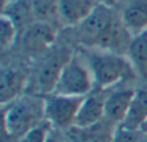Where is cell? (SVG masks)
I'll return each mask as SVG.
<instances>
[{"label": "cell", "mask_w": 147, "mask_h": 142, "mask_svg": "<svg viewBox=\"0 0 147 142\" xmlns=\"http://www.w3.org/2000/svg\"><path fill=\"white\" fill-rule=\"evenodd\" d=\"M134 92L133 89L124 88L107 93L105 99V120L115 127L121 125L129 111Z\"/></svg>", "instance_id": "9c48e42d"}, {"label": "cell", "mask_w": 147, "mask_h": 142, "mask_svg": "<svg viewBox=\"0 0 147 142\" xmlns=\"http://www.w3.org/2000/svg\"><path fill=\"white\" fill-rule=\"evenodd\" d=\"M47 142H70L69 138H67V136H62L58 133V129H53V132H52V135L49 136V138L47 140Z\"/></svg>", "instance_id": "ffe728a7"}, {"label": "cell", "mask_w": 147, "mask_h": 142, "mask_svg": "<svg viewBox=\"0 0 147 142\" xmlns=\"http://www.w3.org/2000/svg\"><path fill=\"white\" fill-rule=\"evenodd\" d=\"M117 21L119 20L115 17L112 8L98 1L90 14L78 26L79 39L81 44L90 49H97Z\"/></svg>", "instance_id": "277c9868"}, {"label": "cell", "mask_w": 147, "mask_h": 142, "mask_svg": "<svg viewBox=\"0 0 147 142\" xmlns=\"http://www.w3.org/2000/svg\"><path fill=\"white\" fill-rule=\"evenodd\" d=\"M53 129V125L45 119L43 123H40L28 133H26L18 142H47Z\"/></svg>", "instance_id": "ac0fdd59"}, {"label": "cell", "mask_w": 147, "mask_h": 142, "mask_svg": "<svg viewBox=\"0 0 147 142\" xmlns=\"http://www.w3.org/2000/svg\"><path fill=\"white\" fill-rule=\"evenodd\" d=\"M17 38V25L16 22L7 14H1L0 20V47L3 51H7L8 48L14 44Z\"/></svg>", "instance_id": "e0dca14e"}, {"label": "cell", "mask_w": 147, "mask_h": 142, "mask_svg": "<svg viewBox=\"0 0 147 142\" xmlns=\"http://www.w3.org/2000/svg\"><path fill=\"white\" fill-rule=\"evenodd\" d=\"M147 122V89H140L134 92L129 111L127 114L121 127L132 131H141Z\"/></svg>", "instance_id": "5bb4252c"}, {"label": "cell", "mask_w": 147, "mask_h": 142, "mask_svg": "<svg viewBox=\"0 0 147 142\" xmlns=\"http://www.w3.org/2000/svg\"><path fill=\"white\" fill-rule=\"evenodd\" d=\"M61 22L67 26H79L94 9L98 0H58Z\"/></svg>", "instance_id": "7c38bea8"}, {"label": "cell", "mask_w": 147, "mask_h": 142, "mask_svg": "<svg viewBox=\"0 0 147 142\" xmlns=\"http://www.w3.org/2000/svg\"><path fill=\"white\" fill-rule=\"evenodd\" d=\"M30 8L34 21L51 23L53 26L61 22L58 0H31Z\"/></svg>", "instance_id": "9a60e30c"}, {"label": "cell", "mask_w": 147, "mask_h": 142, "mask_svg": "<svg viewBox=\"0 0 147 142\" xmlns=\"http://www.w3.org/2000/svg\"><path fill=\"white\" fill-rule=\"evenodd\" d=\"M83 54L93 72L96 89L99 91L111 88L134 74V65L124 54L102 49H89Z\"/></svg>", "instance_id": "7a4b0ae2"}, {"label": "cell", "mask_w": 147, "mask_h": 142, "mask_svg": "<svg viewBox=\"0 0 147 142\" xmlns=\"http://www.w3.org/2000/svg\"><path fill=\"white\" fill-rule=\"evenodd\" d=\"M44 120L45 97L23 94L7 106H3V131L9 141L18 142Z\"/></svg>", "instance_id": "6da1fadb"}, {"label": "cell", "mask_w": 147, "mask_h": 142, "mask_svg": "<svg viewBox=\"0 0 147 142\" xmlns=\"http://www.w3.org/2000/svg\"><path fill=\"white\" fill-rule=\"evenodd\" d=\"M72 53L74 52L70 49L62 48L47 54L45 60H43L35 75V88L38 96L47 97L54 93L62 70Z\"/></svg>", "instance_id": "5b68a950"}, {"label": "cell", "mask_w": 147, "mask_h": 142, "mask_svg": "<svg viewBox=\"0 0 147 142\" xmlns=\"http://www.w3.org/2000/svg\"><path fill=\"white\" fill-rule=\"evenodd\" d=\"M107 93L93 91L81 101L80 109L75 120L76 128H89L101 123L105 119V99Z\"/></svg>", "instance_id": "ba28073f"}, {"label": "cell", "mask_w": 147, "mask_h": 142, "mask_svg": "<svg viewBox=\"0 0 147 142\" xmlns=\"http://www.w3.org/2000/svg\"><path fill=\"white\" fill-rule=\"evenodd\" d=\"M84 97L49 94L45 97V119L54 129L67 131L75 125L78 111Z\"/></svg>", "instance_id": "8992f818"}, {"label": "cell", "mask_w": 147, "mask_h": 142, "mask_svg": "<svg viewBox=\"0 0 147 142\" xmlns=\"http://www.w3.org/2000/svg\"><path fill=\"white\" fill-rule=\"evenodd\" d=\"M121 21L133 36L147 31V0H134L124 9Z\"/></svg>", "instance_id": "4fadbf2b"}, {"label": "cell", "mask_w": 147, "mask_h": 142, "mask_svg": "<svg viewBox=\"0 0 147 142\" xmlns=\"http://www.w3.org/2000/svg\"><path fill=\"white\" fill-rule=\"evenodd\" d=\"M99 3H103V4H107V5H110V7H111V4L112 3H115L116 1V0H98Z\"/></svg>", "instance_id": "44dd1931"}, {"label": "cell", "mask_w": 147, "mask_h": 142, "mask_svg": "<svg viewBox=\"0 0 147 142\" xmlns=\"http://www.w3.org/2000/svg\"><path fill=\"white\" fill-rule=\"evenodd\" d=\"M27 83V74L23 70L13 67L3 69L0 75V101L3 106L23 96Z\"/></svg>", "instance_id": "30bf717a"}, {"label": "cell", "mask_w": 147, "mask_h": 142, "mask_svg": "<svg viewBox=\"0 0 147 142\" xmlns=\"http://www.w3.org/2000/svg\"><path fill=\"white\" fill-rule=\"evenodd\" d=\"M143 133L141 131L127 129V128L119 125L115 131L111 142H140Z\"/></svg>", "instance_id": "d6986e66"}, {"label": "cell", "mask_w": 147, "mask_h": 142, "mask_svg": "<svg viewBox=\"0 0 147 142\" xmlns=\"http://www.w3.org/2000/svg\"><path fill=\"white\" fill-rule=\"evenodd\" d=\"M57 39V27L51 23L34 21L22 36L23 49L30 56H40L51 51Z\"/></svg>", "instance_id": "52a82bcc"}, {"label": "cell", "mask_w": 147, "mask_h": 142, "mask_svg": "<svg viewBox=\"0 0 147 142\" xmlns=\"http://www.w3.org/2000/svg\"><path fill=\"white\" fill-rule=\"evenodd\" d=\"M141 132H142L143 135H147V122L143 124V127L141 128Z\"/></svg>", "instance_id": "7402d4cb"}, {"label": "cell", "mask_w": 147, "mask_h": 142, "mask_svg": "<svg viewBox=\"0 0 147 142\" xmlns=\"http://www.w3.org/2000/svg\"><path fill=\"white\" fill-rule=\"evenodd\" d=\"M128 56L136 69L147 75V31L133 38Z\"/></svg>", "instance_id": "2e32d148"}, {"label": "cell", "mask_w": 147, "mask_h": 142, "mask_svg": "<svg viewBox=\"0 0 147 142\" xmlns=\"http://www.w3.org/2000/svg\"><path fill=\"white\" fill-rule=\"evenodd\" d=\"M116 128L103 119L89 128H70L67 129V138L70 142H111Z\"/></svg>", "instance_id": "8fae6325"}, {"label": "cell", "mask_w": 147, "mask_h": 142, "mask_svg": "<svg viewBox=\"0 0 147 142\" xmlns=\"http://www.w3.org/2000/svg\"><path fill=\"white\" fill-rule=\"evenodd\" d=\"M140 142H147V135H143L142 136V138H141V141Z\"/></svg>", "instance_id": "603a6c76"}, {"label": "cell", "mask_w": 147, "mask_h": 142, "mask_svg": "<svg viewBox=\"0 0 147 142\" xmlns=\"http://www.w3.org/2000/svg\"><path fill=\"white\" fill-rule=\"evenodd\" d=\"M96 89L93 72L83 53L74 52L65 65L54 93L72 97H85Z\"/></svg>", "instance_id": "3957f363"}]
</instances>
